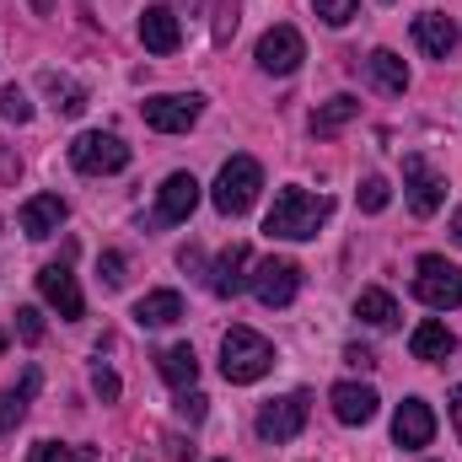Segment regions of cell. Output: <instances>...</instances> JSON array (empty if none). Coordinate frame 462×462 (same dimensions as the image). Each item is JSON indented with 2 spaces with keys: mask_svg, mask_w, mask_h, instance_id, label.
Segmentation results:
<instances>
[{
  "mask_svg": "<svg viewBox=\"0 0 462 462\" xmlns=\"http://www.w3.org/2000/svg\"><path fill=\"white\" fill-rule=\"evenodd\" d=\"M328 216H334V199L307 194V189H280L274 194V210L263 216V231L269 236H285V242H307V236H318V226Z\"/></svg>",
  "mask_w": 462,
  "mask_h": 462,
  "instance_id": "6da1fadb",
  "label": "cell"
},
{
  "mask_svg": "<svg viewBox=\"0 0 462 462\" xmlns=\"http://www.w3.org/2000/svg\"><path fill=\"white\" fill-rule=\"evenodd\" d=\"M269 371H274V345L263 334H253V328H226V339H221V376L236 382V387H247V382H258Z\"/></svg>",
  "mask_w": 462,
  "mask_h": 462,
  "instance_id": "7a4b0ae2",
  "label": "cell"
},
{
  "mask_svg": "<svg viewBox=\"0 0 462 462\" xmlns=\"http://www.w3.org/2000/svg\"><path fill=\"white\" fill-rule=\"evenodd\" d=\"M258 189H263V167L253 156H231L221 167V178H216V210L221 216H247Z\"/></svg>",
  "mask_w": 462,
  "mask_h": 462,
  "instance_id": "3957f363",
  "label": "cell"
},
{
  "mask_svg": "<svg viewBox=\"0 0 462 462\" xmlns=\"http://www.w3.org/2000/svg\"><path fill=\"white\" fill-rule=\"evenodd\" d=\"M414 296H420L425 307H436V312L462 307V269L447 263L441 253H425V258L414 263Z\"/></svg>",
  "mask_w": 462,
  "mask_h": 462,
  "instance_id": "277c9868",
  "label": "cell"
},
{
  "mask_svg": "<svg viewBox=\"0 0 462 462\" xmlns=\"http://www.w3.org/2000/svg\"><path fill=\"white\" fill-rule=\"evenodd\" d=\"M70 162H76V172H92V178L124 172V167H129V145H124L118 134H108V129H87V134H76Z\"/></svg>",
  "mask_w": 462,
  "mask_h": 462,
  "instance_id": "5b68a950",
  "label": "cell"
},
{
  "mask_svg": "<svg viewBox=\"0 0 462 462\" xmlns=\"http://www.w3.org/2000/svg\"><path fill=\"white\" fill-rule=\"evenodd\" d=\"M247 285H253V296H258L263 307H291L296 291H301V263H291V258H263Z\"/></svg>",
  "mask_w": 462,
  "mask_h": 462,
  "instance_id": "8992f818",
  "label": "cell"
},
{
  "mask_svg": "<svg viewBox=\"0 0 462 462\" xmlns=\"http://www.w3.org/2000/svg\"><path fill=\"white\" fill-rule=\"evenodd\" d=\"M301 60H307V43H301V32L296 27H269L263 38H258V65L269 70V76H296L301 70Z\"/></svg>",
  "mask_w": 462,
  "mask_h": 462,
  "instance_id": "52a82bcc",
  "label": "cell"
},
{
  "mask_svg": "<svg viewBox=\"0 0 462 462\" xmlns=\"http://www.w3.org/2000/svg\"><path fill=\"white\" fill-rule=\"evenodd\" d=\"M307 430V393H291V398H274V403H263L258 409V436L263 441H296Z\"/></svg>",
  "mask_w": 462,
  "mask_h": 462,
  "instance_id": "ba28073f",
  "label": "cell"
},
{
  "mask_svg": "<svg viewBox=\"0 0 462 462\" xmlns=\"http://www.w3.org/2000/svg\"><path fill=\"white\" fill-rule=\"evenodd\" d=\"M205 114V97H183V92H167V97H151L145 103V124L156 129V134H183L194 118Z\"/></svg>",
  "mask_w": 462,
  "mask_h": 462,
  "instance_id": "9c48e42d",
  "label": "cell"
},
{
  "mask_svg": "<svg viewBox=\"0 0 462 462\" xmlns=\"http://www.w3.org/2000/svg\"><path fill=\"white\" fill-rule=\"evenodd\" d=\"M403 183H409V210H414V216H436V210H441L447 183L430 172L425 156H403Z\"/></svg>",
  "mask_w": 462,
  "mask_h": 462,
  "instance_id": "30bf717a",
  "label": "cell"
},
{
  "mask_svg": "<svg viewBox=\"0 0 462 462\" xmlns=\"http://www.w3.org/2000/svg\"><path fill=\"white\" fill-rule=\"evenodd\" d=\"M38 296L65 318V323H76L81 312H87V301H81V285H76V274L65 269V263H49L43 274H38Z\"/></svg>",
  "mask_w": 462,
  "mask_h": 462,
  "instance_id": "8fae6325",
  "label": "cell"
},
{
  "mask_svg": "<svg viewBox=\"0 0 462 462\" xmlns=\"http://www.w3.org/2000/svg\"><path fill=\"white\" fill-rule=\"evenodd\" d=\"M430 436H436L430 403H425V398H403L398 414H393V441H398L403 452H420V447H430Z\"/></svg>",
  "mask_w": 462,
  "mask_h": 462,
  "instance_id": "7c38bea8",
  "label": "cell"
},
{
  "mask_svg": "<svg viewBox=\"0 0 462 462\" xmlns=\"http://www.w3.org/2000/svg\"><path fill=\"white\" fill-rule=\"evenodd\" d=\"M247 263H253V253H247V242H231V247H221L216 253V263H210V291L216 296H242V285L253 280L247 274Z\"/></svg>",
  "mask_w": 462,
  "mask_h": 462,
  "instance_id": "4fadbf2b",
  "label": "cell"
},
{
  "mask_svg": "<svg viewBox=\"0 0 462 462\" xmlns=\"http://www.w3.org/2000/svg\"><path fill=\"white\" fill-rule=\"evenodd\" d=\"M328 403H334V420L339 425H371L376 420V393L365 382H339L328 393Z\"/></svg>",
  "mask_w": 462,
  "mask_h": 462,
  "instance_id": "5bb4252c",
  "label": "cell"
},
{
  "mask_svg": "<svg viewBox=\"0 0 462 462\" xmlns=\"http://www.w3.org/2000/svg\"><path fill=\"white\" fill-rule=\"evenodd\" d=\"M140 43H145L151 54H172V49L183 43V22H178V11L151 5V11L140 16Z\"/></svg>",
  "mask_w": 462,
  "mask_h": 462,
  "instance_id": "9a60e30c",
  "label": "cell"
},
{
  "mask_svg": "<svg viewBox=\"0 0 462 462\" xmlns=\"http://www.w3.org/2000/svg\"><path fill=\"white\" fill-rule=\"evenodd\" d=\"M414 43H420L430 60H447V54L457 49V22L441 16V11H425V16H414Z\"/></svg>",
  "mask_w": 462,
  "mask_h": 462,
  "instance_id": "2e32d148",
  "label": "cell"
},
{
  "mask_svg": "<svg viewBox=\"0 0 462 462\" xmlns=\"http://www.w3.org/2000/svg\"><path fill=\"white\" fill-rule=\"evenodd\" d=\"M65 216H70V205L60 194H32L22 205V231L27 236H54V231L65 226Z\"/></svg>",
  "mask_w": 462,
  "mask_h": 462,
  "instance_id": "e0dca14e",
  "label": "cell"
},
{
  "mask_svg": "<svg viewBox=\"0 0 462 462\" xmlns=\"http://www.w3.org/2000/svg\"><path fill=\"white\" fill-rule=\"evenodd\" d=\"M194 205H199V183H194V172H172L167 183H162V221H189L194 216Z\"/></svg>",
  "mask_w": 462,
  "mask_h": 462,
  "instance_id": "ac0fdd59",
  "label": "cell"
},
{
  "mask_svg": "<svg viewBox=\"0 0 462 462\" xmlns=\"http://www.w3.org/2000/svg\"><path fill=\"white\" fill-rule=\"evenodd\" d=\"M178 318H183V296H178V291H151V296L134 301V323H140V328H167V323H178Z\"/></svg>",
  "mask_w": 462,
  "mask_h": 462,
  "instance_id": "d6986e66",
  "label": "cell"
},
{
  "mask_svg": "<svg viewBox=\"0 0 462 462\" xmlns=\"http://www.w3.org/2000/svg\"><path fill=\"white\" fill-rule=\"evenodd\" d=\"M365 76H371V87H382V92H393V97L409 92V65H403L393 49H376V54L365 60Z\"/></svg>",
  "mask_w": 462,
  "mask_h": 462,
  "instance_id": "ffe728a7",
  "label": "cell"
},
{
  "mask_svg": "<svg viewBox=\"0 0 462 462\" xmlns=\"http://www.w3.org/2000/svg\"><path fill=\"white\" fill-rule=\"evenodd\" d=\"M156 371H162V382H167V387H178V393H183V387H194V376H199V355H194L189 345H172V349H162V355H156Z\"/></svg>",
  "mask_w": 462,
  "mask_h": 462,
  "instance_id": "44dd1931",
  "label": "cell"
},
{
  "mask_svg": "<svg viewBox=\"0 0 462 462\" xmlns=\"http://www.w3.org/2000/svg\"><path fill=\"white\" fill-rule=\"evenodd\" d=\"M452 349H457L452 328H447V323H436V318H430V323H420V328L409 334V355H414V360H447Z\"/></svg>",
  "mask_w": 462,
  "mask_h": 462,
  "instance_id": "7402d4cb",
  "label": "cell"
},
{
  "mask_svg": "<svg viewBox=\"0 0 462 462\" xmlns=\"http://www.w3.org/2000/svg\"><path fill=\"white\" fill-rule=\"evenodd\" d=\"M355 114H360V103H355L349 92H339V97H328V103L312 114V134H318V140H328V134H339Z\"/></svg>",
  "mask_w": 462,
  "mask_h": 462,
  "instance_id": "603a6c76",
  "label": "cell"
},
{
  "mask_svg": "<svg viewBox=\"0 0 462 462\" xmlns=\"http://www.w3.org/2000/svg\"><path fill=\"white\" fill-rule=\"evenodd\" d=\"M355 318H360V323H371V328H393V323H398V301H393L387 291H360Z\"/></svg>",
  "mask_w": 462,
  "mask_h": 462,
  "instance_id": "cb8c5ba5",
  "label": "cell"
},
{
  "mask_svg": "<svg viewBox=\"0 0 462 462\" xmlns=\"http://www.w3.org/2000/svg\"><path fill=\"white\" fill-rule=\"evenodd\" d=\"M38 393V371H27L22 376V387H11V393H0V430H16L22 425V414H27V398Z\"/></svg>",
  "mask_w": 462,
  "mask_h": 462,
  "instance_id": "d4e9b609",
  "label": "cell"
},
{
  "mask_svg": "<svg viewBox=\"0 0 462 462\" xmlns=\"http://www.w3.org/2000/svg\"><path fill=\"white\" fill-rule=\"evenodd\" d=\"M43 87H49V97H54V108L65 118H76L81 108H87V92L76 87V81H60V76H43Z\"/></svg>",
  "mask_w": 462,
  "mask_h": 462,
  "instance_id": "484cf974",
  "label": "cell"
},
{
  "mask_svg": "<svg viewBox=\"0 0 462 462\" xmlns=\"http://www.w3.org/2000/svg\"><path fill=\"white\" fill-rule=\"evenodd\" d=\"M32 462H92V447H60V441H38Z\"/></svg>",
  "mask_w": 462,
  "mask_h": 462,
  "instance_id": "4316f807",
  "label": "cell"
},
{
  "mask_svg": "<svg viewBox=\"0 0 462 462\" xmlns=\"http://www.w3.org/2000/svg\"><path fill=\"white\" fill-rule=\"evenodd\" d=\"M387 199H393L387 178H365V183H360V210H365V216H382V210H387Z\"/></svg>",
  "mask_w": 462,
  "mask_h": 462,
  "instance_id": "83f0119b",
  "label": "cell"
},
{
  "mask_svg": "<svg viewBox=\"0 0 462 462\" xmlns=\"http://www.w3.org/2000/svg\"><path fill=\"white\" fill-rule=\"evenodd\" d=\"M312 11L328 22V27H345V22H355V11H360V0H312Z\"/></svg>",
  "mask_w": 462,
  "mask_h": 462,
  "instance_id": "f1b7e54d",
  "label": "cell"
},
{
  "mask_svg": "<svg viewBox=\"0 0 462 462\" xmlns=\"http://www.w3.org/2000/svg\"><path fill=\"white\" fill-rule=\"evenodd\" d=\"M0 118H11V124H27L32 118V103L22 97V87H0Z\"/></svg>",
  "mask_w": 462,
  "mask_h": 462,
  "instance_id": "f546056e",
  "label": "cell"
},
{
  "mask_svg": "<svg viewBox=\"0 0 462 462\" xmlns=\"http://www.w3.org/2000/svg\"><path fill=\"white\" fill-rule=\"evenodd\" d=\"M16 334H22L27 345L43 339V318H38V307H16Z\"/></svg>",
  "mask_w": 462,
  "mask_h": 462,
  "instance_id": "4dcf8cb0",
  "label": "cell"
},
{
  "mask_svg": "<svg viewBox=\"0 0 462 462\" xmlns=\"http://www.w3.org/2000/svg\"><path fill=\"white\" fill-rule=\"evenodd\" d=\"M97 274H103L108 291H118V285H124V253H103V258H97Z\"/></svg>",
  "mask_w": 462,
  "mask_h": 462,
  "instance_id": "1f68e13d",
  "label": "cell"
},
{
  "mask_svg": "<svg viewBox=\"0 0 462 462\" xmlns=\"http://www.w3.org/2000/svg\"><path fill=\"white\" fill-rule=\"evenodd\" d=\"M178 414H183V420H189V425H199V420H205V398H199V393H189V387H183V393H178Z\"/></svg>",
  "mask_w": 462,
  "mask_h": 462,
  "instance_id": "d6a6232c",
  "label": "cell"
},
{
  "mask_svg": "<svg viewBox=\"0 0 462 462\" xmlns=\"http://www.w3.org/2000/svg\"><path fill=\"white\" fill-rule=\"evenodd\" d=\"M92 387H97V398H103V403H114V398H118V376L108 371V365H97V371H92Z\"/></svg>",
  "mask_w": 462,
  "mask_h": 462,
  "instance_id": "836d02e7",
  "label": "cell"
},
{
  "mask_svg": "<svg viewBox=\"0 0 462 462\" xmlns=\"http://www.w3.org/2000/svg\"><path fill=\"white\" fill-rule=\"evenodd\" d=\"M345 360L355 365V371H371V365H376V355H371L365 345H349V349H345Z\"/></svg>",
  "mask_w": 462,
  "mask_h": 462,
  "instance_id": "e575fe53",
  "label": "cell"
},
{
  "mask_svg": "<svg viewBox=\"0 0 462 462\" xmlns=\"http://www.w3.org/2000/svg\"><path fill=\"white\" fill-rule=\"evenodd\" d=\"M447 403H452V425H457V436H462V387H452V398H447Z\"/></svg>",
  "mask_w": 462,
  "mask_h": 462,
  "instance_id": "d590c367",
  "label": "cell"
},
{
  "mask_svg": "<svg viewBox=\"0 0 462 462\" xmlns=\"http://www.w3.org/2000/svg\"><path fill=\"white\" fill-rule=\"evenodd\" d=\"M452 242H457V247H462V210H457V216H452Z\"/></svg>",
  "mask_w": 462,
  "mask_h": 462,
  "instance_id": "8d00e7d4",
  "label": "cell"
},
{
  "mask_svg": "<svg viewBox=\"0 0 462 462\" xmlns=\"http://www.w3.org/2000/svg\"><path fill=\"white\" fill-rule=\"evenodd\" d=\"M0 355H5V328H0Z\"/></svg>",
  "mask_w": 462,
  "mask_h": 462,
  "instance_id": "74e56055",
  "label": "cell"
}]
</instances>
